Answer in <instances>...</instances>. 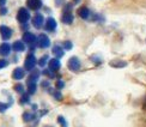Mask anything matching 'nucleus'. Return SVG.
<instances>
[{
    "label": "nucleus",
    "instance_id": "f257e3e1",
    "mask_svg": "<svg viewBox=\"0 0 146 127\" xmlns=\"http://www.w3.org/2000/svg\"><path fill=\"white\" fill-rule=\"evenodd\" d=\"M30 19V12L28 9L25 7H21L17 12V21L22 23V24H25L28 23V21Z\"/></svg>",
    "mask_w": 146,
    "mask_h": 127
},
{
    "label": "nucleus",
    "instance_id": "f03ea898",
    "mask_svg": "<svg viewBox=\"0 0 146 127\" xmlns=\"http://www.w3.org/2000/svg\"><path fill=\"white\" fill-rule=\"evenodd\" d=\"M67 66H68V70L72 71V72H78L79 70H80V60H79L77 57H72L70 58L68 63H67Z\"/></svg>",
    "mask_w": 146,
    "mask_h": 127
},
{
    "label": "nucleus",
    "instance_id": "7ed1b4c3",
    "mask_svg": "<svg viewBox=\"0 0 146 127\" xmlns=\"http://www.w3.org/2000/svg\"><path fill=\"white\" fill-rule=\"evenodd\" d=\"M36 64H37V60H36L35 55L34 54H29L25 59V61H24V67L28 71H34Z\"/></svg>",
    "mask_w": 146,
    "mask_h": 127
},
{
    "label": "nucleus",
    "instance_id": "20e7f679",
    "mask_svg": "<svg viewBox=\"0 0 146 127\" xmlns=\"http://www.w3.org/2000/svg\"><path fill=\"white\" fill-rule=\"evenodd\" d=\"M37 45L40 48H48L50 46V40L46 34H40L37 37Z\"/></svg>",
    "mask_w": 146,
    "mask_h": 127
},
{
    "label": "nucleus",
    "instance_id": "39448f33",
    "mask_svg": "<svg viewBox=\"0 0 146 127\" xmlns=\"http://www.w3.org/2000/svg\"><path fill=\"white\" fill-rule=\"evenodd\" d=\"M43 23H44V17H43V15L36 13V15L34 16V18H33V25H34L36 29L42 28Z\"/></svg>",
    "mask_w": 146,
    "mask_h": 127
},
{
    "label": "nucleus",
    "instance_id": "423d86ee",
    "mask_svg": "<svg viewBox=\"0 0 146 127\" xmlns=\"http://www.w3.org/2000/svg\"><path fill=\"white\" fill-rule=\"evenodd\" d=\"M42 0H27V6L33 10V11H37L42 7Z\"/></svg>",
    "mask_w": 146,
    "mask_h": 127
},
{
    "label": "nucleus",
    "instance_id": "0eeeda50",
    "mask_svg": "<svg viewBox=\"0 0 146 127\" xmlns=\"http://www.w3.org/2000/svg\"><path fill=\"white\" fill-rule=\"evenodd\" d=\"M23 41L25 42V43H28V45H34L35 42H37V37H36L33 33L27 31V33L23 34Z\"/></svg>",
    "mask_w": 146,
    "mask_h": 127
},
{
    "label": "nucleus",
    "instance_id": "6e6552de",
    "mask_svg": "<svg viewBox=\"0 0 146 127\" xmlns=\"http://www.w3.org/2000/svg\"><path fill=\"white\" fill-rule=\"evenodd\" d=\"M0 35H1V39L6 41V40L11 39L12 30L9 27H6V25H0Z\"/></svg>",
    "mask_w": 146,
    "mask_h": 127
},
{
    "label": "nucleus",
    "instance_id": "1a4fd4ad",
    "mask_svg": "<svg viewBox=\"0 0 146 127\" xmlns=\"http://www.w3.org/2000/svg\"><path fill=\"white\" fill-rule=\"evenodd\" d=\"M12 51V46L7 42H4V43L0 45V55L3 57H7L10 55V53Z\"/></svg>",
    "mask_w": 146,
    "mask_h": 127
},
{
    "label": "nucleus",
    "instance_id": "9d476101",
    "mask_svg": "<svg viewBox=\"0 0 146 127\" xmlns=\"http://www.w3.org/2000/svg\"><path fill=\"white\" fill-rule=\"evenodd\" d=\"M56 27H58L56 21L54 19L53 17L47 18V21H46V30L47 31H55Z\"/></svg>",
    "mask_w": 146,
    "mask_h": 127
},
{
    "label": "nucleus",
    "instance_id": "9b49d317",
    "mask_svg": "<svg viewBox=\"0 0 146 127\" xmlns=\"http://www.w3.org/2000/svg\"><path fill=\"white\" fill-rule=\"evenodd\" d=\"M24 76H25V72H24V68H22V67H16L13 70V72H12V78H13L15 80L23 79Z\"/></svg>",
    "mask_w": 146,
    "mask_h": 127
},
{
    "label": "nucleus",
    "instance_id": "f8f14e48",
    "mask_svg": "<svg viewBox=\"0 0 146 127\" xmlns=\"http://www.w3.org/2000/svg\"><path fill=\"white\" fill-rule=\"evenodd\" d=\"M48 66H49V68L55 72V71H59L60 67H61V63H60V60L58 58H54V59H50L49 63H48Z\"/></svg>",
    "mask_w": 146,
    "mask_h": 127
},
{
    "label": "nucleus",
    "instance_id": "ddd939ff",
    "mask_svg": "<svg viewBox=\"0 0 146 127\" xmlns=\"http://www.w3.org/2000/svg\"><path fill=\"white\" fill-rule=\"evenodd\" d=\"M74 21V17H73L72 12H64L61 16V22L64 24H72Z\"/></svg>",
    "mask_w": 146,
    "mask_h": 127
},
{
    "label": "nucleus",
    "instance_id": "4468645a",
    "mask_svg": "<svg viewBox=\"0 0 146 127\" xmlns=\"http://www.w3.org/2000/svg\"><path fill=\"white\" fill-rule=\"evenodd\" d=\"M52 53L54 54V57H56L58 59L62 58L65 55V51H64V47H60V46H54L53 49H52Z\"/></svg>",
    "mask_w": 146,
    "mask_h": 127
},
{
    "label": "nucleus",
    "instance_id": "2eb2a0df",
    "mask_svg": "<svg viewBox=\"0 0 146 127\" xmlns=\"http://www.w3.org/2000/svg\"><path fill=\"white\" fill-rule=\"evenodd\" d=\"M90 10L86 7V6H83V7H80L78 10V15L80 18H83V19H89V17H90Z\"/></svg>",
    "mask_w": 146,
    "mask_h": 127
},
{
    "label": "nucleus",
    "instance_id": "dca6fc26",
    "mask_svg": "<svg viewBox=\"0 0 146 127\" xmlns=\"http://www.w3.org/2000/svg\"><path fill=\"white\" fill-rule=\"evenodd\" d=\"M25 45H24L23 43V42L22 41H15L13 42V45H12V49H13L15 52H24V51H25Z\"/></svg>",
    "mask_w": 146,
    "mask_h": 127
},
{
    "label": "nucleus",
    "instance_id": "f3484780",
    "mask_svg": "<svg viewBox=\"0 0 146 127\" xmlns=\"http://www.w3.org/2000/svg\"><path fill=\"white\" fill-rule=\"evenodd\" d=\"M36 118V114L31 113V112H25L23 114V120L25 122H30V121H33V120H35Z\"/></svg>",
    "mask_w": 146,
    "mask_h": 127
},
{
    "label": "nucleus",
    "instance_id": "a211bd4d",
    "mask_svg": "<svg viewBox=\"0 0 146 127\" xmlns=\"http://www.w3.org/2000/svg\"><path fill=\"white\" fill-rule=\"evenodd\" d=\"M38 78H40V71L34 70V71L31 72V74L29 76L28 82H34V83H36V82L38 80Z\"/></svg>",
    "mask_w": 146,
    "mask_h": 127
},
{
    "label": "nucleus",
    "instance_id": "6ab92c4d",
    "mask_svg": "<svg viewBox=\"0 0 146 127\" xmlns=\"http://www.w3.org/2000/svg\"><path fill=\"white\" fill-rule=\"evenodd\" d=\"M37 89V84L34 82H28V94L29 95H34Z\"/></svg>",
    "mask_w": 146,
    "mask_h": 127
},
{
    "label": "nucleus",
    "instance_id": "aec40b11",
    "mask_svg": "<svg viewBox=\"0 0 146 127\" xmlns=\"http://www.w3.org/2000/svg\"><path fill=\"white\" fill-rule=\"evenodd\" d=\"M110 66H113V67H126L127 66V63L126 61H122V60H114V61L110 63Z\"/></svg>",
    "mask_w": 146,
    "mask_h": 127
},
{
    "label": "nucleus",
    "instance_id": "412c9836",
    "mask_svg": "<svg viewBox=\"0 0 146 127\" xmlns=\"http://www.w3.org/2000/svg\"><path fill=\"white\" fill-rule=\"evenodd\" d=\"M30 102V95L29 94H22V98H21V103L22 104H27Z\"/></svg>",
    "mask_w": 146,
    "mask_h": 127
},
{
    "label": "nucleus",
    "instance_id": "4be33fe9",
    "mask_svg": "<svg viewBox=\"0 0 146 127\" xmlns=\"http://www.w3.org/2000/svg\"><path fill=\"white\" fill-rule=\"evenodd\" d=\"M58 122L60 124V126H61V127H68L67 121H66V119L62 115H59L58 116Z\"/></svg>",
    "mask_w": 146,
    "mask_h": 127
},
{
    "label": "nucleus",
    "instance_id": "5701e85b",
    "mask_svg": "<svg viewBox=\"0 0 146 127\" xmlns=\"http://www.w3.org/2000/svg\"><path fill=\"white\" fill-rule=\"evenodd\" d=\"M47 63H48V55H43L38 60V66H41V67H44Z\"/></svg>",
    "mask_w": 146,
    "mask_h": 127
},
{
    "label": "nucleus",
    "instance_id": "b1692460",
    "mask_svg": "<svg viewBox=\"0 0 146 127\" xmlns=\"http://www.w3.org/2000/svg\"><path fill=\"white\" fill-rule=\"evenodd\" d=\"M50 92L53 94V96H54V98H55V100H58V101L62 100V95H61V92H60L59 90H56V91H52V90H50Z\"/></svg>",
    "mask_w": 146,
    "mask_h": 127
},
{
    "label": "nucleus",
    "instance_id": "393cba45",
    "mask_svg": "<svg viewBox=\"0 0 146 127\" xmlns=\"http://www.w3.org/2000/svg\"><path fill=\"white\" fill-rule=\"evenodd\" d=\"M62 46H64V49H66V51H71L73 48V43L71 41H65Z\"/></svg>",
    "mask_w": 146,
    "mask_h": 127
},
{
    "label": "nucleus",
    "instance_id": "a878e982",
    "mask_svg": "<svg viewBox=\"0 0 146 127\" xmlns=\"http://www.w3.org/2000/svg\"><path fill=\"white\" fill-rule=\"evenodd\" d=\"M15 90H16V92H18V94H24V86H23V84H16V85H15Z\"/></svg>",
    "mask_w": 146,
    "mask_h": 127
},
{
    "label": "nucleus",
    "instance_id": "bb28decb",
    "mask_svg": "<svg viewBox=\"0 0 146 127\" xmlns=\"http://www.w3.org/2000/svg\"><path fill=\"white\" fill-rule=\"evenodd\" d=\"M11 104H7V103H3V102H0V113H4L7 110V108L10 107Z\"/></svg>",
    "mask_w": 146,
    "mask_h": 127
},
{
    "label": "nucleus",
    "instance_id": "cd10ccee",
    "mask_svg": "<svg viewBox=\"0 0 146 127\" xmlns=\"http://www.w3.org/2000/svg\"><path fill=\"white\" fill-rule=\"evenodd\" d=\"M43 74H46V76H48L49 78H54L55 77V74H54V72L50 70V68H48V70H44L43 71Z\"/></svg>",
    "mask_w": 146,
    "mask_h": 127
},
{
    "label": "nucleus",
    "instance_id": "c85d7f7f",
    "mask_svg": "<svg viewBox=\"0 0 146 127\" xmlns=\"http://www.w3.org/2000/svg\"><path fill=\"white\" fill-rule=\"evenodd\" d=\"M64 86H65V82L61 80V79H59L56 82V89L58 90H61V89H64Z\"/></svg>",
    "mask_w": 146,
    "mask_h": 127
},
{
    "label": "nucleus",
    "instance_id": "c756f323",
    "mask_svg": "<svg viewBox=\"0 0 146 127\" xmlns=\"http://www.w3.org/2000/svg\"><path fill=\"white\" fill-rule=\"evenodd\" d=\"M6 66H9V61H7V60H5V59H1V60H0V70H1V68H5Z\"/></svg>",
    "mask_w": 146,
    "mask_h": 127
},
{
    "label": "nucleus",
    "instance_id": "7c9ffc66",
    "mask_svg": "<svg viewBox=\"0 0 146 127\" xmlns=\"http://www.w3.org/2000/svg\"><path fill=\"white\" fill-rule=\"evenodd\" d=\"M7 13V9L6 7H0V16H5Z\"/></svg>",
    "mask_w": 146,
    "mask_h": 127
},
{
    "label": "nucleus",
    "instance_id": "2f4dec72",
    "mask_svg": "<svg viewBox=\"0 0 146 127\" xmlns=\"http://www.w3.org/2000/svg\"><path fill=\"white\" fill-rule=\"evenodd\" d=\"M65 3V0H55V5L56 6H61Z\"/></svg>",
    "mask_w": 146,
    "mask_h": 127
},
{
    "label": "nucleus",
    "instance_id": "473e14b6",
    "mask_svg": "<svg viewBox=\"0 0 146 127\" xmlns=\"http://www.w3.org/2000/svg\"><path fill=\"white\" fill-rule=\"evenodd\" d=\"M49 85H50V84H49V82H47V80L42 82V86H43V88H49Z\"/></svg>",
    "mask_w": 146,
    "mask_h": 127
},
{
    "label": "nucleus",
    "instance_id": "72a5a7b5",
    "mask_svg": "<svg viewBox=\"0 0 146 127\" xmlns=\"http://www.w3.org/2000/svg\"><path fill=\"white\" fill-rule=\"evenodd\" d=\"M6 1H7V0H0V7H5Z\"/></svg>",
    "mask_w": 146,
    "mask_h": 127
},
{
    "label": "nucleus",
    "instance_id": "f704fd0d",
    "mask_svg": "<svg viewBox=\"0 0 146 127\" xmlns=\"http://www.w3.org/2000/svg\"><path fill=\"white\" fill-rule=\"evenodd\" d=\"M44 127H53V126H44Z\"/></svg>",
    "mask_w": 146,
    "mask_h": 127
}]
</instances>
